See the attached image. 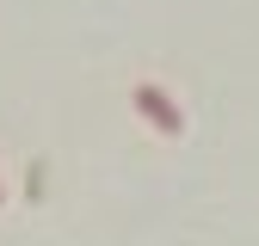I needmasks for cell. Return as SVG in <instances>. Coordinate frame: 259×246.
Segmentation results:
<instances>
[{
    "label": "cell",
    "instance_id": "6da1fadb",
    "mask_svg": "<svg viewBox=\"0 0 259 246\" xmlns=\"http://www.w3.org/2000/svg\"><path fill=\"white\" fill-rule=\"evenodd\" d=\"M130 99H136V111H142V117L154 123L160 136H179V130H185V111L173 105V92H167V86H154V80H142L136 92H130Z\"/></svg>",
    "mask_w": 259,
    "mask_h": 246
},
{
    "label": "cell",
    "instance_id": "7a4b0ae2",
    "mask_svg": "<svg viewBox=\"0 0 259 246\" xmlns=\"http://www.w3.org/2000/svg\"><path fill=\"white\" fill-rule=\"evenodd\" d=\"M0 197H7V191H0Z\"/></svg>",
    "mask_w": 259,
    "mask_h": 246
}]
</instances>
